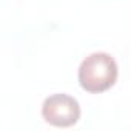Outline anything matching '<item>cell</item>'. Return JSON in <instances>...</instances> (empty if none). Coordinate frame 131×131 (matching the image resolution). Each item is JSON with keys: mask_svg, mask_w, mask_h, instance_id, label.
I'll use <instances>...</instances> for the list:
<instances>
[{"mask_svg": "<svg viewBox=\"0 0 131 131\" xmlns=\"http://www.w3.org/2000/svg\"><path fill=\"white\" fill-rule=\"evenodd\" d=\"M119 68L114 57L108 52H93L79 67V83L91 94L110 90L117 80Z\"/></svg>", "mask_w": 131, "mask_h": 131, "instance_id": "cell-1", "label": "cell"}, {"mask_svg": "<svg viewBox=\"0 0 131 131\" xmlns=\"http://www.w3.org/2000/svg\"><path fill=\"white\" fill-rule=\"evenodd\" d=\"M42 116L49 125L67 128L79 122L80 105L70 94H52L45 99L42 105Z\"/></svg>", "mask_w": 131, "mask_h": 131, "instance_id": "cell-2", "label": "cell"}]
</instances>
